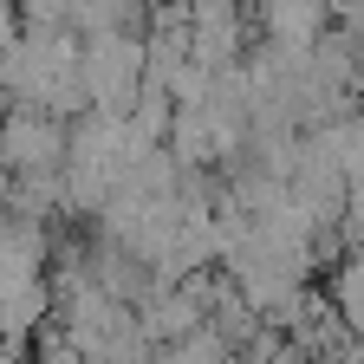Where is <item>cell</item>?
<instances>
[{"label": "cell", "mask_w": 364, "mask_h": 364, "mask_svg": "<svg viewBox=\"0 0 364 364\" xmlns=\"http://www.w3.org/2000/svg\"><path fill=\"white\" fill-rule=\"evenodd\" d=\"M267 46H287V53H306L332 33V0H254Z\"/></svg>", "instance_id": "6da1fadb"}]
</instances>
